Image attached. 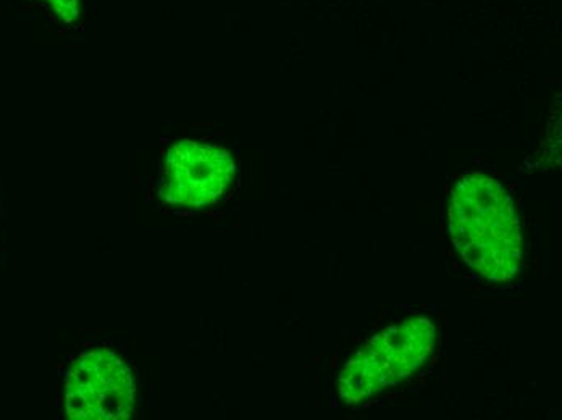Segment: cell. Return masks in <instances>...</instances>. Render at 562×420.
<instances>
[{
    "instance_id": "6da1fadb",
    "label": "cell",
    "mask_w": 562,
    "mask_h": 420,
    "mask_svg": "<svg viewBox=\"0 0 562 420\" xmlns=\"http://www.w3.org/2000/svg\"><path fill=\"white\" fill-rule=\"evenodd\" d=\"M450 231L469 268L490 282H507L520 268L522 230L513 200L498 180L462 177L451 191Z\"/></svg>"
},
{
    "instance_id": "3957f363",
    "label": "cell",
    "mask_w": 562,
    "mask_h": 420,
    "mask_svg": "<svg viewBox=\"0 0 562 420\" xmlns=\"http://www.w3.org/2000/svg\"><path fill=\"white\" fill-rule=\"evenodd\" d=\"M135 408V382L125 361L99 348L71 362L65 375V409L77 420H123Z\"/></svg>"
},
{
    "instance_id": "277c9868",
    "label": "cell",
    "mask_w": 562,
    "mask_h": 420,
    "mask_svg": "<svg viewBox=\"0 0 562 420\" xmlns=\"http://www.w3.org/2000/svg\"><path fill=\"white\" fill-rule=\"evenodd\" d=\"M235 175L236 166L228 150L187 139L167 152L160 196L171 206H211L224 196Z\"/></svg>"
},
{
    "instance_id": "5b68a950",
    "label": "cell",
    "mask_w": 562,
    "mask_h": 420,
    "mask_svg": "<svg viewBox=\"0 0 562 420\" xmlns=\"http://www.w3.org/2000/svg\"><path fill=\"white\" fill-rule=\"evenodd\" d=\"M50 3L58 19L65 23H75L80 16V0H46Z\"/></svg>"
},
{
    "instance_id": "7a4b0ae2",
    "label": "cell",
    "mask_w": 562,
    "mask_h": 420,
    "mask_svg": "<svg viewBox=\"0 0 562 420\" xmlns=\"http://www.w3.org/2000/svg\"><path fill=\"white\" fill-rule=\"evenodd\" d=\"M434 344L435 327L424 317L376 334L342 368L339 395L356 405L404 381L424 364Z\"/></svg>"
}]
</instances>
